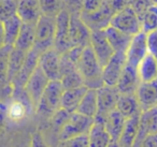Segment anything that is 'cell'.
<instances>
[{"label": "cell", "mask_w": 157, "mask_h": 147, "mask_svg": "<svg viewBox=\"0 0 157 147\" xmlns=\"http://www.w3.org/2000/svg\"><path fill=\"white\" fill-rule=\"evenodd\" d=\"M108 147H121V145L118 143V141H111V143H110V145Z\"/></svg>", "instance_id": "44"}, {"label": "cell", "mask_w": 157, "mask_h": 147, "mask_svg": "<svg viewBox=\"0 0 157 147\" xmlns=\"http://www.w3.org/2000/svg\"><path fill=\"white\" fill-rule=\"evenodd\" d=\"M48 83H50L48 78L44 75L41 69L38 67L35 70V72L31 74V76L27 81V83L25 84L23 90L26 93L29 101H30V103L33 104V106L35 108L38 105V102H39L40 98H41L43 91L45 90Z\"/></svg>", "instance_id": "10"}, {"label": "cell", "mask_w": 157, "mask_h": 147, "mask_svg": "<svg viewBox=\"0 0 157 147\" xmlns=\"http://www.w3.org/2000/svg\"><path fill=\"white\" fill-rule=\"evenodd\" d=\"M126 66L125 53H114L112 58L102 68V82L105 86L115 87Z\"/></svg>", "instance_id": "12"}, {"label": "cell", "mask_w": 157, "mask_h": 147, "mask_svg": "<svg viewBox=\"0 0 157 147\" xmlns=\"http://www.w3.org/2000/svg\"><path fill=\"white\" fill-rule=\"evenodd\" d=\"M153 3H154V1H131L130 6L133 9V11H135V13L137 14V16L139 17V20L141 21L143 15L146 13L148 8Z\"/></svg>", "instance_id": "38"}, {"label": "cell", "mask_w": 157, "mask_h": 147, "mask_svg": "<svg viewBox=\"0 0 157 147\" xmlns=\"http://www.w3.org/2000/svg\"><path fill=\"white\" fill-rule=\"evenodd\" d=\"M94 121L95 119L85 117L76 112L72 113L67 123L58 132L59 142L69 140V138H75V136L78 135L87 134Z\"/></svg>", "instance_id": "6"}, {"label": "cell", "mask_w": 157, "mask_h": 147, "mask_svg": "<svg viewBox=\"0 0 157 147\" xmlns=\"http://www.w3.org/2000/svg\"><path fill=\"white\" fill-rule=\"evenodd\" d=\"M103 31H105V37H107L108 41H109L110 45L113 48L114 52L126 53L131 39H132V36L126 35V33L122 32V31L117 30L111 26L105 28Z\"/></svg>", "instance_id": "23"}, {"label": "cell", "mask_w": 157, "mask_h": 147, "mask_svg": "<svg viewBox=\"0 0 157 147\" xmlns=\"http://www.w3.org/2000/svg\"><path fill=\"white\" fill-rule=\"evenodd\" d=\"M140 147H157V134H151L145 136Z\"/></svg>", "instance_id": "42"}, {"label": "cell", "mask_w": 157, "mask_h": 147, "mask_svg": "<svg viewBox=\"0 0 157 147\" xmlns=\"http://www.w3.org/2000/svg\"><path fill=\"white\" fill-rule=\"evenodd\" d=\"M136 96L141 112L157 106V80L148 83H140Z\"/></svg>", "instance_id": "16"}, {"label": "cell", "mask_w": 157, "mask_h": 147, "mask_svg": "<svg viewBox=\"0 0 157 147\" xmlns=\"http://www.w3.org/2000/svg\"><path fill=\"white\" fill-rule=\"evenodd\" d=\"M110 26L126 33V35L132 36V37L142 31L141 21L135 13L130 3L116 13H114L111 22H110Z\"/></svg>", "instance_id": "4"}, {"label": "cell", "mask_w": 157, "mask_h": 147, "mask_svg": "<svg viewBox=\"0 0 157 147\" xmlns=\"http://www.w3.org/2000/svg\"><path fill=\"white\" fill-rule=\"evenodd\" d=\"M60 83L63 85V90L75 88V87H80L84 85L83 78H82L81 74L78 73V70H74V71L63 75L60 78Z\"/></svg>", "instance_id": "32"}, {"label": "cell", "mask_w": 157, "mask_h": 147, "mask_svg": "<svg viewBox=\"0 0 157 147\" xmlns=\"http://www.w3.org/2000/svg\"><path fill=\"white\" fill-rule=\"evenodd\" d=\"M29 147H48V143L45 142L43 135L39 131H36L31 135L30 142H29Z\"/></svg>", "instance_id": "39"}, {"label": "cell", "mask_w": 157, "mask_h": 147, "mask_svg": "<svg viewBox=\"0 0 157 147\" xmlns=\"http://www.w3.org/2000/svg\"><path fill=\"white\" fill-rule=\"evenodd\" d=\"M35 30L36 24H22L13 47L25 53L30 52L35 44Z\"/></svg>", "instance_id": "24"}, {"label": "cell", "mask_w": 157, "mask_h": 147, "mask_svg": "<svg viewBox=\"0 0 157 147\" xmlns=\"http://www.w3.org/2000/svg\"><path fill=\"white\" fill-rule=\"evenodd\" d=\"M99 121H101L103 123L105 130L111 136L112 141H118V138H120L121 134L123 132V129H124L126 118L115 108L114 111L110 112L108 115H105Z\"/></svg>", "instance_id": "20"}, {"label": "cell", "mask_w": 157, "mask_h": 147, "mask_svg": "<svg viewBox=\"0 0 157 147\" xmlns=\"http://www.w3.org/2000/svg\"><path fill=\"white\" fill-rule=\"evenodd\" d=\"M140 83L141 82L138 76L137 68H133L126 63L122 75L116 84V88L121 95H132L136 93Z\"/></svg>", "instance_id": "18"}, {"label": "cell", "mask_w": 157, "mask_h": 147, "mask_svg": "<svg viewBox=\"0 0 157 147\" xmlns=\"http://www.w3.org/2000/svg\"><path fill=\"white\" fill-rule=\"evenodd\" d=\"M21 147H29V145H28V146H21Z\"/></svg>", "instance_id": "46"}, {"label": "cell", "mask_w": 157, "mask_h": 147, "mask_svg": "<svg viewBox=\"0 0 157 147\" xmlns=\"http://www.w3.org/2000/svg\"><path fill=\"white\" fill-rule=\"evenodd\" d=\"M38 61H39V54H37L33 50L27 53L26 58H25L24 63H23L17 76H16L15 80L11 84V86L13 87L14 90H21V89L24 88L25 84L29 80L31 74L38 68Z\"/></svg>", "instance_id": "17"}, {"label": "cell", "mask_w": 157, "mask_h": 147, "mask_svg": "<svg viewBox=\"0 0 157 147\" xmlns=\"http://www.w3.org/2000/svg\"><path fill=\"white\" fill-rule=\"evenodd\" d=\"M114 13L115 12L111 6V1H102L101 7L97 11L93 13L80 12V16L90 31H98L105 30L110 26V22Z\"/></svg>", "instance_id": "5"}, {"label": "cell", "mask_w": 157, "mask_h": 147, "mask_svg": "<svg viewBox=\"0 0 157 147\" xmlns=\"http://www.w3.org/2000/svg\"><path fill=\"white\" fill-rule=\"evenodd\" d=\"M137 72L141 83H148L157 80V60L154 56L147 54L138 65Z\"/></svg>", "instance_id": "26"}, {"label": "cell", "mask_w": 157, "mask_h": 147, "mask_svg": "<svg viewBox=\"0 0 157 147\" xmlns=\"http://www.w3.org/2000/svg\"><path fill=\"white\" fill-rule=\"evenodd\" d=\"M81 11L69 12L70 25H69V38L71 46H85L90 45V39L92 31L83 23L80 16Z\"/></svg>", "instance_id": "8"}, {"label": "cell", "mask_w": 157, "mask_h": 147, "mask_svg": "<svg viewBox=\"0 0 157 147\" xmlns=\"http://www.w3.org/2000/svg\"><path fill=\"white\" fill-rule=\"evenodd\" d=\"M101 3L102 1H82V10L81 12L83 13H93V12L97 11L99 8L101 7Z\"/></svg>", "instance_id": "40"}, {"label": "cell", "mask_w": 157, "mask_h": 147, "mask_svg": "<svg viewBox=\"0 0 157 147\" xmlns=\"http://www.w3.org/2000/svg\"><path fill=\"white\" fill-rule=\"evenodd\" d=\"M0 101H1V91H0Z\"/></svg>", "instance_id": "45"}, {"label": "cell", "mask_w": 157, "mask_h": 147, "mask_svg": "<svg viewBox=\"0 0 157 147\" xmlns=\"http://www.w3.org/2000/svg\"><path fill=\"white\" fill-rule=\"evenodd\" d=\"M87 90L88 88L85 85L65 90L61 97L60 107L69 113H74Z\"/></svg>", "instance_id": "22"}, {"label": "cell", "mask_w": 157, "mask_h": 147, "mask_svg": "<svg viewBox=\"0 0 157 147\" xmlns=\"http://www.w3.org/2000/svg\"><path fill=\"white\" fill-rule=\"evenodd\" d=\"M3 23V29H5V43L8 46H12L13 47L14 43H15L16 39L20 33L21 27H22L23 23L18 18V16L13 15L6 20Z\"/></svg>", "instance_id": "30"}, {"label": "cell", "mask_w": 157, "mask_h": 147, "mask_svg": "<svg viewBox=\"0 0 157 147\" xmlns=\"http://www.w3.org/2000/svg\"><path fill=\"white\" fill-rule=\"evenodd\" d=\"M139 120L140 114L126 119L124 129H123L122 134L118 138V143H120L121 147H132L136 136L138 134V130H139Z\"/></svg>", "instance_id": "28"}, {"label": "cell", "mask_w": 157, "mask_h": 147, "mask_svg": "<svg viewBox=\"0 0 157 147\" xmlns=\"http://www.w3.org/2000/svg\"><path fill=\"white\" fill-rule=\"evenodd\" d=\"M97 90V101H98V113L95 119L101 120L105 115L116 108L117 100L121 93L118 92L117 88L111 86H101Z\"/></svg>", "instance_id": "9"}, {"label": "cell", "mask_w": 157, "mask_h": 147, "mask_svg": "<svg viewBox=\"0 0 157 147\" xmlns=\"http://www.w3.org/2000/svg\"><path fill=\"white\" fill-rule=\"evenodd\" d=\"M70 13L65 7L57 14L55 20V43L54 48L58 53L67 52L72 47L69 38Z\"/></svg>", "instance_id": "7"}, {"label": "cell", "mask_w": 157, "mask_h": 147, "mask_svg": "<svg viewBox=\"0 0 157 147\" xmlns=\"http://www.w3.org/2000/svg\"><path fill=\"white\" fill-rule=\"evenodd\" d=\"M58 147H88L87 134L78 135L75 138H71L69 140L59 142Z\"/></svg>", "instance_id": "37"}, {"label": "cell", "mask_w": 157, "mask_h": 147, "mask_svg": "<svg viewBox=\"0 0 157 147\" xmlns=\"http://www.w3.org/2000/svg\"><path fill=\"white\" fill-rule=\"evenodd\" d=\"M148 54L147 45H146V33L143 31L138 35L133 36L130 41L128 48H127L125 56H126V63L133 68H137L138 65L142 61V59Z\"/></svg>", "instance_id": "15"}, {"label": "cell", "mask_w": 157, "mask_h": 147, "mask_svg": "<svg viewBox=\"0 0 157 147\" xmlns=\"http://www.w3.org/2000/svg\"><path fill=\"white\" fill-rule=\"evenodd\" d=\"M8 103L9 100L0 101V131L3 129L8 121Z\"/></svg>", "instance_id": "41"}, {"label": "cell", "mask_w": 157, "mask_h": 147, "mask_svg": "<svg viewBox=\"0 0 157 147\" xmlns=\"http://www.w3.org/2000/svg\"><path fill=\"white\" fill-rule=\"evenodd\" d=\"M141 24L142 31L146 35L157 30V1H154V3L148 8L142 17Z\"/></svg>", "instance_id": "31"}, {"label": "cell", "mask_w": 157, "mask_h": 147, "mask_svg": "<svg viewBox=\"0 0 157 147\" xmlns=\"http://www.w3.org/2000/svg\"><path fill=\"white\" fill-rule=\"evenodd\" d=\"M88 147H108L112 138L101 121L95 119L87 133Z\"/></svg>", "instance_id": "21"}, {"label": "cell", "mask_w": 157, "mask_h": 147, "mask_svg": "<svg viewBox=\"0 0 157 147\" xmlns=\"http://www.w3.org/2000/svg\"><path fill=\"white\" fill-rule=\"evenodd\" d=\"M26 55L27 53L12 47L9 57V67H8V83L10 85L13 83V81L17 76L18 72L24 63L25 58H26Z\"/></svg>", "instance_id": "29"}, {"label": "cell", "mask_w": 157, "mask_h": 147, "mask_svg": "<svg viewBox=\"0 0 157 147\" xmlns=\"http://www.w3.org/2000/svg\"><path fill=\"white\" fill-rule=\"evenodd\" d=\"M75 112L85 117H88V118H96L97 113H98V101H97L96 89H88L86 91Z\"/></svg>", "instance_id": "25"}, {"label": "cell", "mask_w": 157, "mask_h": 147, "mask_svg": "<svg viewBox=\"0 0 157 147\" xmlns=\"http://www.w3.org/2000/svg\"><path fill=\"white\" fill-rule=\"evenodd\" d=\"M16 15L23 24H37L40 18V1H18Z\"/></svg>", "instance_id": "19"}, {"label": "cell", "mask_w": 157, "mask_h": 147, "mask_svg": "<svg viewBox=\"0 0 157 147\" xmlns=\"http://www.w3.org/2000/svg\"><path fill=\"white\" fill-rule=\"evenodd\" d=\"M90 46L92 47L97 60L102 68L107 65L108 61L112 58V56L115 53L110 45L103 30L92 31L90 39Z\"/></svg>", "instance_id": "11"}, {"label": "cell", "mask_w": 157, "mask_h": 147, "mask_svg": "<svg viewBox=\"0 0 157 147\" xmlns=\"http://www.w3.org/2000/svg\"><path fill=\"white\" fill-rule=\"evenodd\" d=\"M55 20L56 17L41 15L36 24L35 44H33V51L39 54V56L54 48Z\"/></svg>", "instance_id": "2"}, {"label": "cell", "mask_w": 157, "mask_h": 147, "mask_svg": "<svg viewBox=\"0 0 157 147\" xmlns=\"http://www.w3.org/2000/svg\"><path fill=\"white\" fill-rule=\"evenodd\" d=\"M116 110L125 117L130 118L135 115L141 114L139 102H138L136 93L132 95H120L116 104Z\"/></svg>", "instance_id": "27"}, {"label": "cell", "mask_w": 157, "mask_h": 147, "mask_svg": "<svg viewBox=\"0 0 157 147\" xmlns=\"http://www.w3.org/2000/svg\"><path fill=\"white\" fill-rule=\"evenodd\" d=\"M11 50L12 46L8 45H5L0 50V83H8V67Z\"/></svg>", "instance_id": "33"}, {"label": "cell", "mask_w": 157, "mask_h": 147, "mask_svg": "<svg viewBox=\"0 0 157 147\" xmlns=\"http://www.w3.org/2000/svg\"><path fill=\"white\" fill-rule=\"evenodd\" d=\"M63 91L65 90H63L60 81H51L42 93L38 102V105L36 106L38 114L51 118L53 114L60 108L61 97H63Z\"/></svg>", "instance_id": "3"}, {"label": "cell", "mask_w": 157, "mask_h": 147, "mask_svg": "<svg viewBox=\"0 0 157 147\" xmlns=\"http://www.w3.org/2000/svg\"><path fill=\"white\" fill-rule=\"evenodd\" d=\"M5 45V29H3V23L0 21V50Z\"/></svg>", "instance_id": "43"}, {"label": "cell", "mask_w": 157, "mask_h": 147, "mask_svg": "<svg viewBox=\"0 0 157 147\" xmlns=\"http://www.w3.org/2000/svg\"><path fill=\"white\" fill-rule=\"evenodd\" d=\"M72 113L67 112L63 108H59L56 112L53 114V116L51 117V125L52 128H54V130H56L57 132H59L61 130V128L67 123V121L69 120L70 116H71Z\"/></svg>", "instance_id": "35"}, {"label": "cell", "mask_w": 157, "mask_h": 147, "mask_svg": "<svg viewBox=\"0 0 157 147\" xmlns=\"http://www.w3.org/2000/svg\"><path fill=\"white\" fill-rule=\"evenodd\" d=\"M65 7V2L61 1H40L41 14L51 17H56L57 14Z\"/></svg>", "instance_id": "34"}, {"label": "cell", "mask_w": 157, "mask_h": 147, "mask_svg": "<svg viewBox=\"0 0 157 147\" xmlns=\"http://www.w3.org/2000/svg\"><path fill=\"white\" fill-rule=\"evenodd\" d=\"M76 68L83 78L84 85L88 89H98L103 86L102 67L98 62L90 45L83 48Z\"/></svg>", "instance_id": "1"}, {"label": "cell", "mask_w": 157, "mask_h": 147, "mask_svg": "<svg viewBox=\"0 0 157 147\" xmlns=\"http://www.w3.org/2000/svg\"><path fill=\"white\" fill-rule=\"evenodd\" d=\"M15 97L9 100L8 103V120L13 123H20L29 114V107H33L28 97L23 90V96L14 91Z\"/></svg>", "instance_id": "14"}, {"label": "cell", "mask_w": 157, "mask_h": 147, "mask_svg": "<svg viewBox=\"0 0 157 147\" xmlns=\"http://www.w3.org/2000/svg\"><path fill=\"white\" fill-rule=\"evenodd\" d=\"M38 67L41 69L48 81H60V53L55 48L39 56Z\"/></svg>", "instance_id": "13"}, {"label": "cell", "mask_w": 157, "mask_h": 147, "mask_svg": "<svg viewBox=\"0 0 157 147\" xmlns=\"http://www.w3.org/2000/svg\"><path fill=\"white\" fill-rule=\"evenodd\" d=\"M18 1H1L0 0V21L5 22L11 16L16 14Z\"/></svg>", "instance_id": "36"}]
</instances>
